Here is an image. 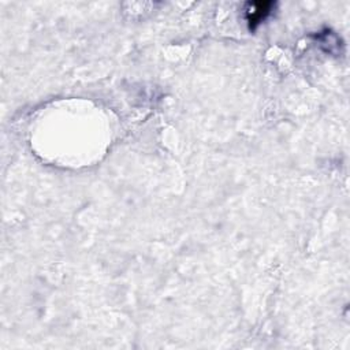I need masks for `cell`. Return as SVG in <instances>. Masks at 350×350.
<instances>
[{
	"instance_id": "1",
	"label": "cell",
	"mask_w": 350,
	"mask_h": 350,
	"mask_svg": "<svg viewBox=\"0 0 350 350\" xmlns=\"http://www.w3.org/2000/svg\"><path fill=\"white\" fill-rule=\"evenodd\" d=\"M275 8L272 1H249L245 4V19L250 30H254L261 22H264L271 11Z\"/></svg>"
}]
</instances>
